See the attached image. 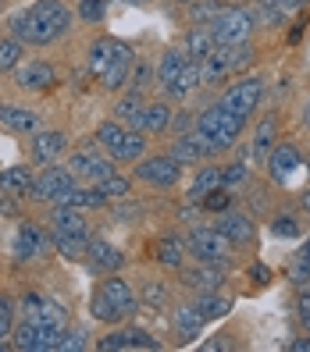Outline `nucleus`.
I'll list each match as a JSON object with an SVG mask.
<instances>
[{"label":"nucleus","mask_w":310,"mask_h":352,"mask_svg":"<svg viewBox=\"0 0 310 352\" xmlns=\"http://www.w3.org/2000/svg\"><path fill=\"white\" fill-rule=\"evenodd\" d=\"M75 25V11L65 0H36L25 11L11 18V36H18L25 47H50L61 43Z\"/></svg>","instance_id":"obj_1"},{"label":"nucleus","mask_w":310,"mask_h":352,"mask_svg":"<svg viewBox=\"0 0 310 352\" xmlns=\"http://www.w3.org/2000/svg\"><path fill=\"white\" fill-rule=\"evenodd\" d=\"M136 68V50L125 39H114V36H96L90 43V57H86V72L90 78L100 82V89L118 93L129 86Z\"/></svg>","instance_id":"obj_2"},{"label":"nucleus","mask_w":310,"mask_h":352,"mask_svg":"<svg viewBox=\"0 0 310 352\" xmlns=\"http://www.w3.org/2000/svg\"><path fill=\"white\" fill-rule=\"evenodd\" d=\"M136 309H139V299L121 274H103L96 281L93 296H90V317L93 320L114 327V324H125Z\"/></svg>","instance_id":"obj_3"},{"label":"nucleus","mask_w":310,"mask_h":352,"mask_svg":"<svg viewBox=\"0 0 310 352\" xmlns=\"http://www.w3.org/2000/svg\"><path fill=\"white\" fill-rule=\"evenodd\" d=\"M193 132L207 142V157H218V153L232 150L239 142V135L246 132V118L232 114L229 107H221V103H211V107H203L196 114Z\"/></svg>","instance_id":"obj_4"},{"label":"nucleus","mask_w":310,"mask_h":352,"mask_svg":"<svg viewBox=\"0 0 310 352\" xmlns=\"http://www.w3.org/2000/svg\"><path fill=\"white\" fill-rule=\"evenodd\" d=\"M260 29V18H257V4H232V8H221L211 22V36L218 47H239V43H250L254 32Z\"/></svg>","instance_id":"obj_5"},{"label":"nucleus","mask_w":310,"mask_h":352,"mask_svg":"<svg viewBox=\"0 0 310 352\" xmlns=\"http://www.w3.org/2000/svg\"><path fill=\"white\" fill-rule=\"evenodd\" d=\"M185 250H189L193 260L218 263V267H232V256H236V245L214 224H193L189 235H185Z\"/></svg>","instance_id":"obj_6"},{"label":"nucleus","mask_w":310,"mask_h":352,"mask_svg":"<svg viewBox=\"0 0 310 352\" xmlns=\"http://www.w3.org/2000/svg\"><path fill=\"white\" fill-rule=\"evenodd\" d=\"M264 89H267L264 75H239L236 82H229V86L221 89L218 103H221V107H229L232 114L250 121L257 114V107H260V100H264Z\"/></svg>","instance_id":"obj_7"},{"label":"nucleus","mask_w":310,"mask_h":352,"mask_svg":"<svg viewBox=\"0 0 310 352\" xmlns=\"http://www.w3.org/2000/svg\"><path fill=\"white\" fill-rule=\"evenodd\" d=\"M182 164L164 150V153H147L139 164H132V178L136 182H143V185H150V189H157V192H168V189H175V185L182 182Z\"/></svg>","instance_id":"obj_8"},{"label":"nucleus","mask_w":310,"mask_h":352,"mask_svg":"<svg viewBox=\"0 0 310 352\" xmlns=\"http://www.w3.org/2000/svg\"><path fill=\"white\" fill-rule=\"evenodd\" d=\"M72 185H75V175L68 171V164H47V168L36 171L32 189H29V199H32V203L57 206V203H65V196L72 192Z\"/></svg>","instance_id":"obj_9"},{"label":"nucleus","mask_w":310,"mask_h":352,"mask_svg":"<svg viewBox=\"0 0 310 352\" xmlns=\"http://www.w3.org/2000/svg\"><path fill=\"white\" fill-rule=\"evenodd\" d=\"M54 250V235H50V228L43 232L36 221H18L14 228V239H11V256L18 263H32L39 256H47Z\"/></svg>","instance_id":"obj_10"},{"label":"nucleus","mask_w":310,"mask_h":352,"mask_svg":"<svg viewBox=\"0 0 310 352\" xmlns=\"http://www.w3.org/2000/svg\"><path fill=\"white\" fill-rule=\"evenodd\" d=\"M114 157H107L96 142L93 146H82V150H75L72 157H68V171L75 175V182H86V185H96L100 178H107V175H114L118 168H114Z\"/></svg>","instance_id":"obj_11"},{"label":"nucleus","mask_w":310,"mask_h":352,"mask_svg":"<svg viewBox=\"0 0 310 352\" xmlns=\"http://www.w3.org/2000/svg\"><path fill=\"white\" fill-rule=\"evenodd\" d=\"M264 168H267V178H271V185H278V189H285L289 182H293V175H300L307 168V160L300 153L296 142H289V139H278V146L267 153L264 160Z\"/></svg>","instance_id":"obj_12"},{"label":"nucleus","mask_w":310,"mask_h":352,"mask_svg":"<svg viewBox=\"0 0 310 352\" xmlns=\"http://www.w3.org/2000/svg\"><path fill=\"white\" fill-rule=\"evenodd\" d=\"M61 335H65V331L43 327L39 320L25 317L22 324H14V331H11V349H18V352H57Z\"/></svg>","instance_id":"obj_13"},{"label":"nucleus","mask_w":310,"mask_h":352,"mask_svg":"<svg viewBox=\"0 0 310 352\" xmlns=\"http://www.w3.org/2000/svg\"><path fill=\"white\" fill-rule=\"evenodd\" d=\"M175 274H178V285L185 288V292L200 296V292H221L229 267H218V263H203V260H196V263H182Z\"/></svg>","instance_id":"obj_14"},{"label":"nucleus","mask_w":310,"mask_h":352,"mask_svg":"<svg viewBox=\"0 0 310 352\" xmlns=\"http://www.w3.org/2000/svg\"><path fill=\"white\" fill-rule=\"evenodd\" d=\"M214 228L229 239L236 250H250V245L257 242V217L254 214H246V210H225L214 217Z\"/></svg>","instance_id":"obj_15"},{"label":"nucleus","mask_w":310,"mask_h":352,"mask_svg":"<svg viewBox=\"0 0 310 352\" xmlns=\"http://www.w3.org/2000/svg\"><path fill=\"white\" fill-rule=\"evenodd\" d=\"M14 86L18 93H50L57 86V68L50 65V60L36 57V60H22V65L14 68Z\"/></svg>","instance_id":"obj_16"},{"label":"nucleus","mask_w":310,"mask_h":352,"mask_svg":"<svg viewBox=\"0 0 310 352\" xmlns=\"http://www.w3.org/2000/svg\"><path fill=\"white\" fill-rule=\"evenodd\" d=\"M278 139H282V121H278L275 111H267L254 125V139H250V146H246V160H250V164H264L267 153L278 146Z\"/></svg>","instance_id":"obj_17"},{"label":"nucleus","mask_w":310,"mask_h":352,"mask_svg":"<svg viewBox=\"0 0 310 352\" xmlns=\"http://www.w3.org/2000/svg\"><path fill=\"white\" fill-rule=\"evenodd\" d=\"M29 150H32V160L39 168H47V164H57L68 153V135L61 129H36L29 135Z\"/></svg>","instance_id":"obj_18"},{"label":"nucleus","mask_w":310,"mask_h":352,"mask_svg":"<svg viewBox=\"0 0 310 352\" xmlns=\"http://www.w3.org/2000/svg\"><path fill=\"white\" fill-rule=\"evenodd\" d=\"M47 228H50V235H90L86 210H82V206H72V203H57V206H50Z\"/></svg>","instance_id":"obj_19"},{"label":"nucleus","mask_w":310,"mask_h":352,"mask_svg":"<svg viewBox=\"0 0 310 352\" xmlns=\"http://www.w3.org/2000/svg\"><path fill=\"white\" fill-rule=\"evenodd\" d=\"M86 267H90L96 278H103V274H118L121 267H125V253H121L118 245H111L107 239H90Z\"/></svg>","instance_id":"obj_20"},{"label":"nucleus","mask_w":310,"mask_h":352,"mask_svg":"<svg viewBox=\"0 0 310 352\" xmlns=\"http://www.w3.org/2000/svg\"><path fill=\"white\" fill-rule=\"evenodd\" d=\"M185 65H189V57H185L182 47H164V50H161L154 72H157V86H161V93L168 96V100H172V93H175V82L182 78Z\"/></svg>","instance_id":"obj_21"},{"label":"nucleus","mask_w":310,"mask_h":352,"mask_svg":"<svg viewBox=\"0 0 310 352\" xmlns=\"http://www.w3.org/2000/svg\"><path fill=\"white\" fill-rule=\"evenodd\" d=\"M150 256L157 267H164V271H178V267L189 260V250H185V239L175 235V232H164L150 242Z\"/></svg>","instance_id":"obj_22"},{"label":"nucleus","mask_w":310,"mask_h":352,"mask_svg":"<svg viewBox=\"0 0 310 352\" xmlns=\"http://www.w3.org/2000/svg\"><path fill=\"white\" fill-rule=\"evenodd\" d=\"M0 129L14 135H32L39 129V114L25 103H0Z\"/></svg>","instance_id":"obj_23"},{"label":"nucleus","mask_w":310,"mask_h":352,"mask_svg":"<svg viewBox=\"0 0 310 352\" xmlns=\"http://www.w3.org/2000/svg\"><path fill=\"white\" fill-rule=\"evenodd\" d=\"M172 324H175V338L182 345H189L200 338V331H203V317H200V309L193 302H178L175 306V314H172Z\"/></svg>","instance_id":"obj_24"},{"label":"nucleus","mask_w":310,"mask_h":352,"mask_svg":"<svg viewBox=\"0 0 310 352\" xmlns=\"http://www.w3.org/2000/svg\"><path fill=\"white\" fill-rule=\"evenodd\" d=\"M147 96L143 93H136V89H129L125 96H121L118 103H114V118L121 121L125 129H136V132H143V118H147Z\"/></svg>","instance_id":"obj_25"},{"label":"nucleus","mask_w":310,"mask_h":352,"mask_svg":"<svg viewBox=\"0 0 310 352\" xmlns=\"http://www.w3.org/2000/svg\"><path fill=\"white\" fill-rule=\"evenodd\" d=\"M168 153L182 164V168H193V164L207 160V142H203L196 132H182V135H175V139H172Z\"/></svg>","instance_id":"obj_26"},{"label":"nucleus","mask_w":310,"mask_h":352,"mask_svg":"<svg viewBox=\"0 0 310 352\" xmlns=\"http://www.w3.org/2000/svg\"><path fill=\"white\" fill-rule=\"evenodd\" d=\"M182 50H185V57L189 60H203V57H211L214 54V36H211V25H189L182 32V43H178Z\"/></svg>","instance_id":"obj_27"},{"label":"nucleus","mask_w":310,"mask_h":352,"mask_svg":"<svg viewBox=\"0 0 310 352\" xmlns=\"http://www.w3.org/2000/svg\"><path fill=\"white\" fill-rule=\"evenodd\" d=\"M32 178H36V171L29 168V164L4 168V171H0V192H8V196H14V199H25L29 189H32Z\"/></svg>","instance_id":"obj_28"},{"label":"nucleus","mask_w":310,"mask_h":352,"mask_svg":"<svg viewBox=\"0 0 310 352\" xmlns=\"http://www.w3.org/2000/svg\"><path fill=\"white\" fill-rule=\"evenodd\" d=\"M125 135H129V129L121 125L118 118H107V121H100L96 125V132H93V142L107 153V157H114L118 160V153H121V142H125Z\"/></svg>","instance_id":"obj_29"},{"label":"nucleus","mask_w":310,"mask_h":352,"mask_svg":"<svg viewBox=\"0 0 310 352\" xmlns=\"http://www.w3.org/2000/svg\"><path fill=\"white\" fill-rule=\"evenodd\" d=\"M225 185V168H218V164H203V168L196 171L189 192H185V203H200L207 192H214Z\"/></svg>","instance_id":"obj_30"},{"label":"nucleus","mask_w":310,"mask_h":352,"mask_svg":"<svg viewBox=\"0 0 310 352\" xmlns=\"http://www.w3.org/2000/svg\"><path fill=\"white\" fill-rule=\"evenodd\" d=\"M172 118H175V107H172L168 96H164V100H150L147 103V118H143V132H147V135H164L172 129Z\"/></svg>","instance_id":"obj_31"},{"label":"nucleus","mask_w":310,"mask_h":352,"mask_svg":"<svg viewBox=\"0 0 310 352\" xmlns=\"http://www.w3.org/2000/svg\"><path fill=\"white\" fill-rule=\"evenodd\" d=\"M214 54L221 57V65L229 68V75L246 72L257 60V47L254 43H239V47H214Z\"/></svg>","instance_id":"obj_32"},{"label":"nucleus","mask_w":310,"mask_h":352,"mask_svg":"<svg viewBox=\"0 0 310 352\" xmlns=\"http://www.w3.org/2000/svg\"><path fill=\"white\" fill-rule=\"evenodd\" d=\"M193 306L200 309L203 320H218V317H229L232 299H225L221 292H200V296H193Z\"/></svg>","instance_id":"obj_33"},{"label":"nucleus","mask_w":310,"mask_h":352,"mask_svg":"<svg viewBox=\"0 0 310 352\" xmlns=\"http://www.w3.org/2000/svg\"><path fill=\"white\" fill-rule=\"evenodd\" d=\"M90 239H93V235H54V250H57V256H61V260L79 263V260H86Z\"/></svg>","instance_id":"obj_34"},{"label":"nucleus","mask_w":310,"mask_h":352,"mask_svg":"<svg viewBox=\"0 0 310 352\" xmlns=\"http://www.w3.org/2000/svg\"><path fill=\"white\" fill-rule=\"evenodd\" d=\"M271 235L275 239H300L303 235V217L296 210H275L271 214Z\"/></svg>","instance_id":"obj_35"},{"label":"nucleus","mask_w":310,"mask_h":352,"mask_svg":"<svg viewBox=\"0 0 310 352\" xmlns=\"http://www.w3.org/2000/svg\"><path fill=\"white\" fill-rule=\"evenodd\" d=\"M25 60V43L18 36H0V72H14Z\"/></svg>","instance_id":"obj_36"},{"label":"nucleus","mask_w":310,"mask_h":352,"mask_svg":"<svg viewBox=\"0 0 310 352\" xmlns=\"http://www.w3.org/2000/svg\"><path fill=\"white\" fill-rule=\"evenodd\" d=\"M132 182L136 178H125V175H107V178H100L96 182V189H100V196L107 199V203H118V199H129V192H132Z\"/></svg>","instance_id":"obj_37"},{"label":"nucleus","mask_w":310,"mask_h":352,"mask_svg":"<svg viewBox=\"0 0 310 352\" xmlns=\"http://www.w3.org/2000/svg\"><path fill=\"white\" fill-rule=\"evenodd\" d=\"M147 146H150V139H147V132H136V129H129L125 142H121V153H118V164H139L143 157H147Z\"/></svg>","instance_id":"obj_38"},{"label":"nucleus","mask_w":310,"mask_h":352,"mask_svg":"<svg viewBox=\"0 0 310 352\" xmlns=\"http://www.w3.org/2000/svg\"><path fill=\"white\" fill-rule=\"evenodd\" d=\"M289 281H293L296 288H307L310 285V239L300 245L293 263H289Z\"/></svg>","instance_id":"obj_39"},{"label":"nucleus","mask_w":310,"mask_h":352,"mask_svg":"<svg viewBox=\"0 0 310 352\" xmlns=\"http://www.w3.org/2000/svg\"><path fill=\"white\" fill-rule=\"evenodd\" d=\"M232 206H236V192L232 189H225V185H221V189H214V192H207L203 199H200V210L203 214H225V210H232Z\"/></svg>","instance_id":"obj_40"},{"label":"nucleus","mask_w":310,"mask_h":352,"mask_svg":"<svg viewBox=\"0 0 310 352\" xmlns=\"http://www.w3.org/2000/svg\"><path fill=\"white\" fill-rule=\"evenodd\" d=\"M93 349H100V352H125V349H132V345H129V327H125V324L107 327V335L96 338Z\"/></svg>","instance_id":"obj_41"},{"label":"nucleus","mask_w":310,"mask_h":352,"mask_svg":"<svg viewBox=\"0 0 310 352\" xmlns=\"http://www.w3.org/2000/svg\"><path fill=\"white\" fill-rule=\"evenodd\" d=\"M75 14H79L82 25H100L103 18H107V0H79Z\"/></svg>","instance_id":"obj_42"},{"label":"nucleus","mask_w":310,"mask_h":352,"mask_svg":"<svg viewBox=\"0 0 310 352\" xmlns=\"http://www.w3.org/2000/svg\"><path fill=\"white\" fill-rule=\"evenodd\" d=\"M93 342H90V331L86 327H65V335H61V342H57V352H82V349H90Z\"/></svg>","instance_id":"obj_43"},{"label":"nucleus","mask_w":310,"mask_h":352,"mask_svg":"<svg viewBox=\"0 0 310 352\" xmlns=\"http://www.w3.org/2000/svg\"><path fill=\"white\" fill-rule=\"evenodd\" d=\"M218 11L221 8L214 4V0H193L189 4V25H211Z\"/></svg>","instance_id":"obj_44"},{"label":"nucleus","mask_w":310,"mask_h":352,"mask_svg":"<svg viewBox=\"0 0 310 352\" xmlns=\"http://www.w3.org/2000/svg\"><path fill=\"white\" fill-rule=\"evenodd\" d=\"M250 182V160H232L225 164V189H239Z\"/></svg>","instance_id":"obj_45"},{"label":"nucleus","mask_w":310,"mask_h":352,"mask_svg":"<svg viewBox=\"0 0 310 352\" xmlns=\"http://www.w3.org/2000/svg\"><path fill=\"white\" fill-rule=\"evenodd\" d=\"M150 82H157V72H154L150 65H143V60H139V65L132 68V78H129V89H136V93H143V89H147V86H150Z\"/></svg>","instance_id":"obj_46"},{"label":"nucleus","mask_w":310,"mask_h":352,"mask_svg":"<svg viewBox=\"0 0 310 352\" xmlns=\"http://www.w3.org/2000/svg\"><path fill=\"white\" fill-rule=\"evenodd\" d=\"M14 302L8 296H0V338H11V331H14Z\"/></svg>","instance_id":"obj_47"},{"label":"nucleus","mask_w":310,"mask_h":352,"mask_svg":"<svg viewBox=\"0 0 310 352\" xmlns=\"http://www.w3.org/2000/svg\"><path fill=\"white\" fill-rule=\"evenodd\" d=\"M129 345L132 349H147V352H157L161 342L150 335V331H143V327H129Z\"/></svg>","instance_id":"obj_48"},{"label":"nucleus","mask_w":310,"mask_h":352,"mask_svg":"<svg viewBox=\"0 0 310 352\" xmlns=\"http://www.w3.org/2000/svg\"><path fill=\"white\" fill-rule=\"evenodd\" d=\"M139 302H150V306H164L168 302V281H150L147 292H143Z\"/></svg>","instance_id":"obj_49"},{"label":"nucleus","mask_w":310,"mask_h":352,"mask_svg":"<svg viewBox=\"0 0 310 352\" xmlns=\"http://www.w3.org/2000/svg\"><path fill=\"white\" fill-rule=\"evenodd\" d=\"M293 309H296V320H300V327H310V285L296 292Z\"/></svg>","instance_id":"obj_50"},{"label":"nucleus","mask_w":310,"mask_h":352,"mask_svg":"<svg viewBox=\"0 0 310 352\" xmlns=\"http://www.w3.org/2000/svg\"><path fill=\"white\" fill-rule=\"evenodd\" d=\"M257 4H264V8H275V11H282V14H296V11H303L310 0H257Z\"/></svg>","instance_id":"obj_51"},{"label":"nucleus","mask_w":310,"mask_h":352,"mask_svg":"<svg viewBox=\"0 0 310 352\" xmlns=\"http://www.w3.org/2000/svg\"><path fill=\"white\" fill-rule=\"evenodd\" d=\"M203 349H207V352H218V349H232V342H229V335H214L211 342H203Z\"/></svg>","instance_id":"obj_52"},{"label":"nucleus","mask_w":310,"mask_h":352,"mask_svg":"<svg viewBox=\"0 0 310 352\" xmlns=\"http://www.w3.org/2000/svg\"><path fill=\"white\" fill-rule=\"evenodd\" d=\"M14 196H8V192H0V217H14Z\"/></svg>","instance_id":"obj_53"},{"label":"nucleus","mask_w":310,"mask_h":352,"mask_svg":"<svg viewBox=\"0 0 310 352\" xmlns=\"http://www.w3.org/2000/svg\"><path fill=\"white\" fill-rule=\"evenodd\" d=\"M285 349H289V352H310V335L303 331V338H293V342H289Z\"/></svg>","instance_id":"obj_54"},{"label":"nucleus","mask_w":310,"mask_h":352,"mask_svg":"<svg viewBox=\"0 0 310 352\" xmlns=\"http://www.w3.org/2000/svg\"><path fill=\"white\" fill-rule=\"evenodd\" d=\"M300 125L303 129H310V93L303 96V103H300Z\"/></svg>","instance_id":"obj_55"},{"label":"nucleus","mask_w":310,"mask_h":352,"mask_svg":"<svg viewBox=\"0 0 310 352\" xmlns=\"http://www.w3.org/2000/svg\"><path fill=\"white\" fill-rule=\"evenodd\" d=\"M250 278H257V285H267V267L254 263V267H250Z\"/></svg>","instance_id":"obj_56"},{"label":"nucleus","mask_w":310,"mask_h":352,"mask_svg":"<svg viewBox=\"0 0 310 352\" xmlns=\"http://www.w3.org/2000/svg\"><path fill=\"white\" fill-rule=\"evenodd\" d=\"M300 210H303V214H310V185L300 192Z\"/></svg>","instance_id":"obj_57"}]
</instances>
